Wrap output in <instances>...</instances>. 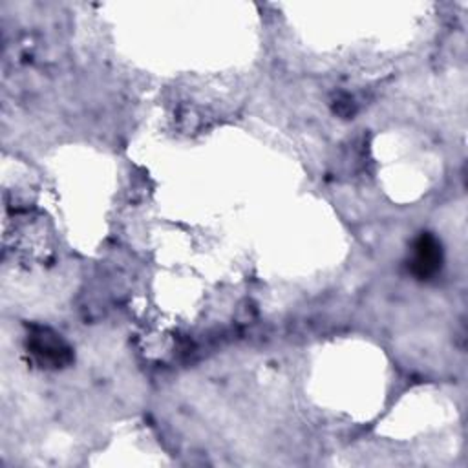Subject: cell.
Returning <instances> with one entry per match:
<instances>
[{"label":"cell","instance_id":"obj_1","mask_svg":"<svg viewBox=\"0 0 468 468\" xmlns=\"http://www.w3.org/2000/svg\"><path fill=\"white\" fill-rule=\"evenodd\" d=\"M27 351L42 367H64L71 362V349L51 329L38 327L27 336Z\"/></svg>","mask_w":468,"mask_h":468},{"label":"cell","instance_id":"obj_2","mask_svg":"<svg viewBox=\"0 0 468 468\" xmlns=\"http://www.w3.org/2000/svg\"><path fill=\"white\" fill-rule=\"evenodd\" d=\"M441 265H442V249L439 239L430 232H422L413 241V256L410 261L411 272L419 280H428L439 272Z\"/></svg>","mask_w":468,"mask_h":468}]
</instances>
